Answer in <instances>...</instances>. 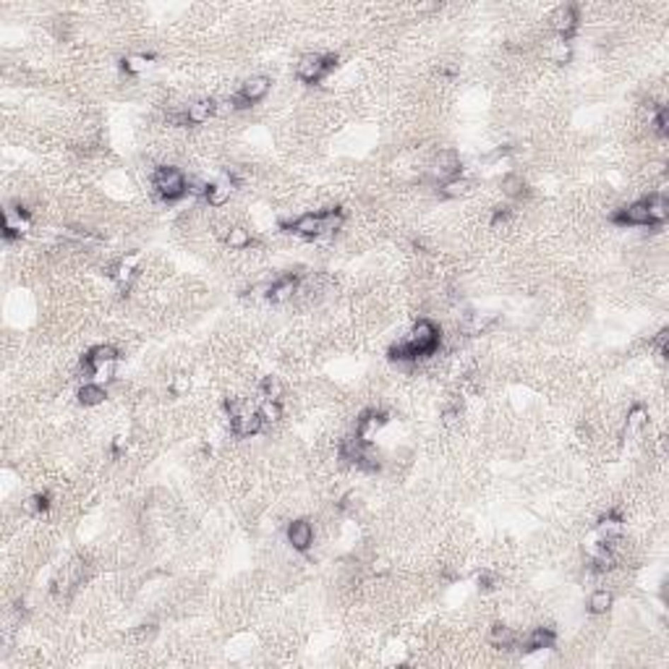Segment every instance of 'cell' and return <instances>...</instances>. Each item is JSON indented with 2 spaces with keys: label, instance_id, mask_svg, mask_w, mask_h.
<instances>
[{
  "label": "cell",
  "instance_id": "1",
  "mask_svg": "<svg viewBox=\"0 0 669 669\" xmlns=\"http://www.w3.org/2000/svg\"><path fill=\"white\" fill-rule=\"evenodd\" d=\"M152 186H155L157 197L163 199L165 204H175L180 199L189 194V186H186V175L173 168V165H160L152 175Z\"/></svg>",
  "mask_w": 669,
  "mask_h": 669
},
{
  "label": "cell",
  "instance_id": "2",
  "mask_svg": "<svg viewBox=\"0 0 669 669\" xmlns=\"http://www.w3.org/2000/svg\"><path fill=\"white\" fill-rule=\"evenodd\" d=\"M439 340H442L439 327L434 325L431 319H419V322L413 325L411 334L405 337V345L411 348L416 361H421V359H429V356H434V353L439 351Z\"/></svg>",
  "mask_w": 669,
  "mask_h": 669
},
{
  "label": "cell",
  "instance_id": "3",
  "mask_svg": "<svg viewBox=\"0 0 669 669\" xmlns=\"http://www.w3.org/2000/svg\"><path fill=\"white\" fill-rule=\"evenodd\" d=\"M337 66V55H319V52H309L296 63V78L303 84H319L327 74H332Z\"/></svg>",
  "mask_w": 669,
  "mask_h": 669
},
{
  "label": "cell",
  "instance_id": "4",
  "mask_svg": "<svg viewBox=\"0 0 669 669\" xmlns=\"http://www.w3.org/2000/svg\"><path fill=\"white\" fill-rule=\"evenodd\" d=\"M272 89V78L269 76H251L240 84V92L231 100V105L235 110H243V107H251V105L262 103Z\"/></svg>",
  "mask_w": 669,
  "mask_h": 669
},
{
  "label": "cell",
  "instance_id": "5",
  "mask_svg": "<svg viewBox=\"0 0 669 669\" xmlns=\"http://www.w3.org/2000/svg\"><path fill=\"white\" fill-rule=\"evenodd\" d=\"M549 24H552V29H554V32L559 35V40H562V42H570V40H573V35L578 32V24H581L578 6H573V3L557 6V8L552 11Z\"/></svg>",
  "mask_w": 669,
  "mask_h": 669
},
{
  "label": "cell",
  "instance_id": "6",
  "mask_svg": "<svg viewBox=\"0 0 669 669\" xmlns=\"http://www.w3.org/2000/svg\"><path fill=\"white\" fill-rule=\"evenodd\" d=\"M612 223L619 225V228H651L648 209H646V199L617 209V212L612 215Z\"/></svg>",
  "mask_w": 669,
  "mask_h": 669
},
{
  "label": "cell",
  "instance_id": "7",
  "mask_svg": "<svg viewBox=\"0 0 669 669\" xmlns=\"http://www.w3.org/2000/svg\"><path fill=\"white\" fill-rule=\"evenodd\" d=\"M235 186H238V180L233 178L231 173H223L217 180H209V189H206V206H215V209H220V206H225L228 202H231V197L235 194Z\"/></svg>",
  "mask_w": 669,
  "mask_h": 669
},
{
  "label": "cell",
  "instance_id": "8",
  "mask_svg": "<svg viewBox=\"0 0 669 669\" xmlns=\"http://www.w3.org/2000/svg\"><path fill=\"white\" fill-rule=\"evenodd\" d=\"M387 421H390V419H387L385 411H377V408L363 411V413H361V419L356 421V437H359L361 442H374V437H377L379 431L385 429Z\"/></svg>",
  "mask_w": 669,
  "mask_h": 669
},
{
  "label": "cell",
  "instance_id": "9",
  "mask_svg": "<svg viewBox=\"0 0 669 669\" xmlns=\"http://www.w3.org/2000/svg\"><path fill=\"white\" fill-rule=\"evenodd\" d=\"M285 539H288V544H291L296 552H309L311 547H314V525L309 523V520H303V518H298V520H293V523H288V531H285Z\"/></svg>",
  "mask_w": 669,
  "mask_h": 669
},
{
  "label": "cell",
  "instance_id": "10",
  "mask_svg": "<svg viewBox=\"0 0 669 669\" xmlns=\"http://www.w3.org/2000/svg\"><path fill=\"white\" fill-rule=\"evenodd\" d=\"M298 291H301V277L293 275V272H285V275H280L277 280L269 283L267 301H272V303H285V301H291Z\"/></svg>",
  "mask_w": 669,
  "mask_h": 669
},
{
  "label": "cell",
  "instance_id": "11",
  "mask_svg": "<svg viewBox=\"0 0 669 669\" xmlns=\"http://www.w3.org/2000/svg\"><path fill=\"white\" fill-rule=\"evenodd\" d=\"M264 429V421H262V416H259V411H243L238 413L235 419H231V431L233 437H240V439H249V437H257L259 431Z\"/></svg>",
  "mask_w": 669,
  "mask_h": 669
},
{
  "label": "cell",
  "instance_id": "12",
  "mask_svg": "<svg viewBox=\"0 0 669 669\" xmlns=\"http://www.w3.org/2000/svg\"><path fill=\"white\" fill-rule=\"evenodd\" d=\"M460 175V157L455 155L453 149H442L437 157H434V165H431V178L445 183V180Z\"/></svg>",
  "mask_w": 669,
  "mask_h": 669
},
{
  "label": "cell",
  "instance_id": "13",
  "mask_svg": "<svg viewBox=\"0 0 669 669\" xmlns=\"http://www.w3.org/2000/svg\"><path fill=\"white\" fill-rule=\"evenodd\" d=\"M217 112V103L212 97H202V100H194V103L186 107V120L194 123V126H204L209 120L215 118Z\"/></svg>",
  "mask_w": 669,
  "mask_h": 669
},
{
  "label": "cell",
  "instance_id": "14",
  "mask_svg": "<svg viewBox=\"0 0 669 669\" xmlns=\"http://www.w3.org/2000/svg\"><path fill=\"white\" fill-rule=\"evenodd\" d=\"M251 243H254V235L246 225H231L225 231V246L231 251H246L251 249Z\"/></svg>",
  "mask_w": 669,
  "mask_h": 669
},
{
  "label": "cell",
  "instance_id": "15",
  "mask_svg": "<svg viewBox=\"0 0 669 669\" xmlns=\"http://www.w3.org/2000/svg\"><path fill=\"white\" fill-rule=\"evenodd\" d=\"M557 635L552 627H533L528 638H525V651H544V648H554Z\"/></svg>",
  "mask_w": 669,
  "mask_h": 669
},
{
  "label": "cell",
  "instance_id": "16",
  "mask_svg": "<svg viewBox=\"0 0 669 669\" xmlns=\"http://www.w3.org/2000/svg\"><path fill=\"white\" fill-rule=\"evenodd\" d=\"M78 405L84 408H95V405H103L107 400V390H105L100 382H86L84 387H78Z\"/></svg>",
  "mask_w": 669,
  "mask_h": 669
},
{
  "label": "cell",
  "instance_id": "17",
  "mask_svg": "<svg viewBox=\"0 0 669 669\" xmlns=\"http://www.w3.org/2000/svg\"><path fill=\"white\" fill-rule=\"evenodd\" d=\"M646 209H648V220H651V225H664V220L669 217V202L664 194H651V197L646 199Z\"/></svg>",
  "mask_w": 669,
  "mask_h": 669
},
{
  "label": "cell",
  "instance_id": "18",
  "mask_svg": "<svg viewBox=\"0 0 669 669\" xmlns=\"http://www.w3.org/2000/svg\"><path fill=\"white\" fill-rule=\"evenodd\" d=\"M648 426V413H646L644 405H633L630 411H627V419H625V437L630 434V437H635V434H641V431Z\"/></svg>",
  "mask_w": 669,
  "mask_h": 669
},
{
  "label": "cell",
  "instance_id": "19",
  "mask_svg": "<svg viewBox=\"0 0 669 669\" xmlns=\"http://www.w3.org/2000/svg\"><path fill=\"white\" fill-rule=\"evenodd\" d=\"M615 604V593L610 588H596V591L588 596V612L591 615H607Z\"/></svg>",
  "mask_w": 669,
  "mask_h": 669
},
{
  "label": "cell",
  "instance_id": "20",
  "mask_svg": "<svg viewBox=\"0 0 669 669\" xmlns=\"http://www.w3.org/2000/svg\"><path fill=\"white\" fill-rule=\"evenodd\" d=\"M149 60H152V55H146V52H131V55L120 60V69L126 71L129 76H139V74H144L149 69Z\"/></svg>",
  "mask_w": 669,
  "mask_h": 669
},
{
  "label": "cell",
  "instance_id": "21",
  "mask_svg": "<svg viewBox=\"0 0 669 669\" xmlns=\"http://www.w3.org/2000/svg\"><path fill=\"white\" fill-rule=\"evenodd\" d=\"M515 630L513 627H507V625H494L491 627V633H489V644H491V648H513L515 646Z\"/></svg>",
  "mask_w": 669,
  "mask_h": 669
},
{
  "label": "cell",
  "instance_id": "22",
  "mask_svg": "<svg viewBox=\"0 0 669 669\" xmlns=\"http://www.w3.org/2000/svg\"><path fill=\"white\" fill-rule=\"evenodd\" d=\"M259 395L264 397V400H283L285 395V385L280 377H262V382H259Z\"/></svg>",
  "mask_w": 669,
  "mask_h": 669
},
{
  "label": "cell",
  "instance_id": "23",
  "mask_svg": "<svg viewBox=\"0 0 669 669\" xmlns=\"http://www.w3.org/2000/svg\"><path fill=\"white\" fill-rule=\"evenodd\" d=\"M499 189H502V197L520 199V197H523V191H525V180L520 178L518 173H510V175H505V178H502Z\"/></svg>",
  "mask_w": 669,
  "mask_h": 669
},
{
  "label": "cell",
  "instance_id": "24",
  "mask_svg": "<svg viewBox=\"0 0 669 669\" xmlns=\"http://www.w3.org/2000/svg\"><path fill=\"white\" fill-rule=\"evenodd\" d=\"M257 411H259V416H262L264 424H280V421H283V413H285L280 400H264Z\"/></svg>",
  "mask_w": 669,
  "mask_h": 669
},
{
  "label": "cell",
  "instance_id": "25",
  "mask_svg": "<svg viewBox=\"0 0 669 669\" xmlns=\"http://www.w3.org/2000/svg\"><path fill=\"white\" fill-rule=\"evenodd\" d=\"M570 58H573V47H570V42H562V40H557V42L549 47V60H552V63L565 66V63H570Z\"/></svg>",
  "mask_w": 669,
  "mask_h": 669
},
{
  "label": "cell",
  "instance_id": "26",
  "mask_svg": "<svg viewBox=\"0 0 669 669\" xmlns=\"http://www.w3.org/2000/svg\"><path fill=\"white\" fill-rule=\"evenodd\" d=\"M653 134L659 139H664L667 136V131H669V110H667V105H659L656 107V115H653Z\"/></svg>",
  "mask_w": 669,
  "mask_h": 669
},
{
  "label": "cell",
  "instance_id": "27",
  "mask_svg": "<svg viewBox=\"0 0 669 669\" xmlns=\"http://www.w3.org/2000/svg\"><path fill=\"white\" fill-rule=\"evenodd\" d=\"M168 390H170L173 397H183V395H189V390H191V377H189V374H175V377L170 379Z\"/></svg>",
  "mask_w": 669,
  "mask_h": 669
}]
</instances>
